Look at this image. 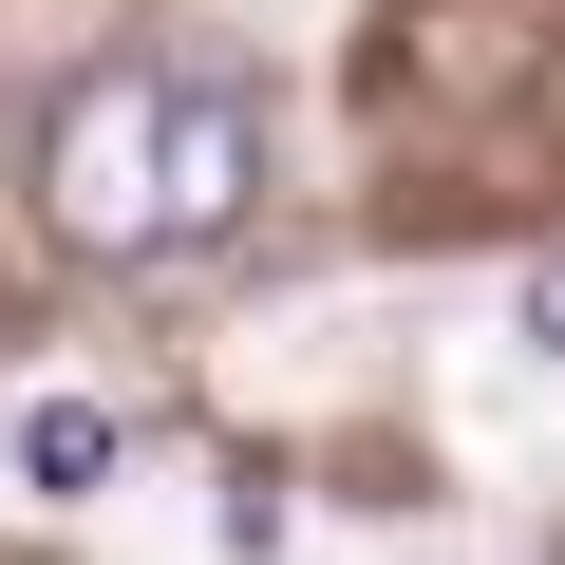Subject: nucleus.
I'll return each instance as SVG.
<instances>
[{
	"instance_id": "obj_2",
	"label": "nucleus",
	"mask_w": 565,
	"mask_h": 565,
	"mask_svg": "<svg viewBox=\"0 0 565 565\" xmlns=\"http://www.w3.org/2000/svg\"><path fill=\"white\" fill-rule=\"evenodd\" d=\"M20 471H39V490H95V471H114V415H95V396H39V415H20Z\"/></svg>"
},
{
	"instance_id": "obj_1",
	"label": "nucleus",
	"mask_w": 565,
	"mask_h": 565,
	"mask_svg": "<svg viewBox=\"0 0 565 565\" xmlns=\"http://www.w3.org/2000/svg\"><path fill=\"white\" fill-rule=\"evenodd\" d=\"M245 189H264V114H245L226 76H170V57L76 76V95H57V132H39V207H57V245H95V264L226 245V226H245Z\"/></svg>"
}]
</instances>
